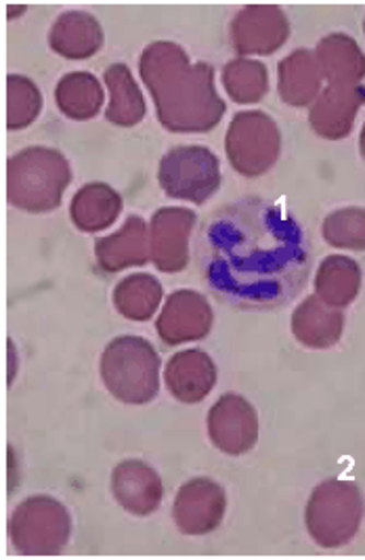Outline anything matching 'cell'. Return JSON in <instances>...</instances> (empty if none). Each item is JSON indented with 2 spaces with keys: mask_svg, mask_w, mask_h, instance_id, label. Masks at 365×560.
<instances>
[{
  "mask_svg": "<svg viewBox=\"0 0 365 560\" xmlns=\"http://www.w3.org/2000/svg\"><path fill=\"white\" fill-rule=\"evenodd\" d=\"M198 273L237 308H275L301 294L311 273V244L284 208L261 198L219 206L196 235Z\"/></svg>",
  "mask_w": 365,
  "mask_h": 560,
  "instance_id": "6da1fadb",
  "label": "cell"
},
{
  "mask_svg": "<svg viewBox=\"0 0 365 560\" xmlns=\"http://www.w3.org/2000/svg\"><path fill=\"white\" fill-rule=\"evenodd\" d=\"M139 72L150 86L164 127L193 132L214 127L225 103L214 91L209 63H189L187 52L175 43H154L139 59Z\"/></svg>",
  "mask_w": 365,
  "mask_h": 560,
  "instance_id": "7a4b0ae2",
  "label": "cell"
},
{
  "mask_svg": "<svg viewBox=\"0 0 365 560\" xmlns=\"http://www.w3.org/2000/svg\"><path fill=\"white\" fill-rule=\"evenodd\" d=\"M70 183V166L57 152L34 148L9 160V200L24 210H51Z\"/></svg>",
  "mask_w": 365,
  "mask_h": 560,
  "instance_id": "3957f363",
  "label": "cell"
},
{
  "mask_svg": "<svg viewBox=\"0 0 365 560\" xmlns=\"http://www.w3.org/2000/svg\"><path fill=\"white\" fill-rule=\"evenodd\" d=\"M160 359L143 338H118L109 342L102 359V376L109 393L127 404L152 401L157 393Z\"/></svg>",
  "mask_w": 365,
  "mask_h": 560,
  "instance_id": "277c9868",
  "label": "cell"
},
{
  "mask_svg": "<svg viewBox=\"0 0 365 560\" xmlns=\"http://www.w3.org/2000/svg\"><path fill=\"white\" fill-rule=\"evenodd\" d=\"M364 516L360 489L344 481L319 485L307 506V527L323 548H337L351 541Z\"/></svg>",
  "mask_w": 365,
  "mask_h": 560,
  "instance_id": "5b68a950",
  "label": "cell"
},
{
  "mask_svg": "<svg viewBox=\"0 0 365 560\" xmlns=\"http://www.w3.org/2000/svg\"><path fill=\"white\" fill-rule=\"evenodd\" d=\"M160 185L173 198L202 205L221 185L219 160L207 148H175L160 162Z\"/></svg>",
  "mask_w": 365,
  "mask_h": 560,
  "instance_id": "8992f818",
  "label": "cell"
},
{
  "mask_svg": "<svg viewBox=\"0 0 365 560\" xmlns=\"http://www.w3.org/2000/svg\"><path fill=\"white\" fill-rule=\"evenodd\" d=\"M282 135L278 125L262 112L237 114L227 132V155L246 177L267 173L280 158Z\"/></svg>",
  "mask_w": 365,
  "mask_h": 560,
  "instance_id": "52a82bcc",
  "label": "cell"
},
{
  "mask_svg": "<svg viewBox=\"0 0 365 560\" xmlns=\"http://www.w3.org/2000/svg\"><path fill=\"white\" fill-rule=\"evenodd\" d=\"M290 36L286 13L275 4H250L235 15L232 43L239 55H271Z\"/></svg>",
  "mask_w": 365,
  "mask_h": 560,
  "instance_id": "ba28073f",
  "label": "cell"
},
{
  "mask_svg": "<svg viewBox=\"0 0 365 560\" xmlns=\"http://www.w3.org/2000/svg\"><path fill=\"white\" fill-rule=\"evenodd\" d=\"M210 436L225 454H244L255 447L259 420L255 408L237 395H225L210 409Z\"/></svg>",
  "mask_w": 365,
  "mask_h": 560,
  "instance_id": "9c48e42d",
  "label": "cell"
},
{
  "mask_svg": "<svg viewBox=\"0 0 365 560\" xmlns=\"http://www.w3.org/2000/svg\"><path fill=\"white\" fill-rule=\"evenodd\" d=\"M210 324H212V311L209 303L191 290H179L164 306L157 319V331L164 342L179 345L185 340H196L207 336Z\"/></svg>",
  "mask_w": 365,
  "mask_h": 560,
  "instance_id": "30bf717a",
  "label": "cell"
},
{
  "mask_svg": "<svg viewBox=\"0 0 365 560\" xmlns=\"http://www.w3.org/2000/svg\"><path fill=\"white\" fill-rule=\"evenodd\" d=\"M362 105H365L364 86H328L315 100L309 122L323 139L339 141L351 132Z\"/></svg>",
  "mask_w": 365,
  "mask_h": 560,
  "instance_id": "8fae6325",
  "label": "cell"
},
{
  "mask_svg": "<svg viewBox=\"0 0 365 560\" xmlns=\"http://www.w3.org/2000/svg\"><path fill=\"white\" fill-rule=\"evenodd\" d=\"M196 223L191 210L162 208L152 221V258L162 271H179L187 265V237Z\"/></svg>",
  "mask_w": 365,
  "mask_h": 560,
  "instance_id": "7c38bea8",
  "label": "cell"
},
{
  "mask_svg": "<svg viewBox=\"0 0 365 560\" xmlns=\"http://www.w3.org/2000/svg\"><path fill=\"white\" fill-rule=\"evenodd\" d=\"M315 57L330 86H357L365 78V55L346 34H328L319 40Z\"/></svg>",
  "mask_w": 365,
  "mask_h": 560,
  "instance_id": "4fadbf2b",
  "label": "cell"
},
{
  "mask_svg": "<svg viewBox=\"0 0 365 560\" xmlns=\"http://www.w3.org/2000/svg\"><path fill=\"white\" fill-rule=\"evenodd\" d=\"M52 51L68 59L93 57L104 45L102 24L82 11H70L55 20L49 32Z\"/></svg>",
  "mask_w": 365,
  "mask_h": 560,
  "instance_id": "5bb4252c",
  "label": "cell"
},
{
  "mask_svg": "<svg viewBox=\"0 0 365 560\" xmlns=\"http://www.w3.org/2000/svg\"><path fill=\"white\" fill-rule=\"evenodd\" d=\"M344 317L337 306L323 303L317 296H309L296 306L292 315V331L296 340L311 349L334 347L342 336Z\"/></svg>",
  "mask_w": 365,
  "mask_h": 560,
  "instance_id": "9a60e30c",
  "label": "cell"
},
{
  "mask_svg": "<svg viewBox=\"0 0 365 560\" xmlns=\"http://www.w3.org/2000/svg\"><path fill=\"white\" fill-rule=\"evenodd\" d=\"M278 78H280V84H278L280 97L292 107H303L314 103L321 91V80H323L315 51L309 49H298L290 52L286 59H282L278 66Z\"/></svg>",
  "mask_w": 365,
  "mask_h": 560,
  "instance_id": "2e32d148",
  "label": "cell"
},
{
  "mask_svg": "<svg viewBox=\"0 0 365 560\" xmlns=\"http://www.w3.org/2000/svg\"><path fill=\"white\" fill-rule=\"evenodd\" d=\"M216 370L207 353L185 351L173 357L166 368V384L170 393L185 404L204 399L214 384Z\"/></svg>",
  "mask_w": 365,
  "mask_h": 560,
  "instance_id": "e0dca14e",
  "label": "cell"
},
{
  "mask_svg": "<svg viewBox=\"0 0 365 560\" xmlns=\"http://www.w3.org/2000/svg\"><path fill=\"white\" fill-rule=\"evenodd\" d=\"M362 288V269L349 256H328L317 271V299L330 306L351 305Z\"/></svg>",
  "mask_w": 365,
  "mask_h": 560,
  "instance_id": "ac0fdd59",
  "label": "cell"
},
{
  "mask_svg": "<svg viewBox=\"0 0 365 560\" xmlns=\"http://www.w3.org/2000/svg\"><path fill=\"white\" fill-rule=\"evenodd\" d=\"M97 258L105 271H120L129 265L145 262L148 253L143 219L131 217L120 233L97 242Z\"/></svg>",
  "mask_w": 365,
  "mask_h": 560,
  "instance_id": "d6986e66",
  "label": "cell"
},
{
  "mask_svg": "<svg viewBox=\"0 0 365 560\" xmlns=\"http://www.w3.org/2000/svg\"><path fill=\"white\" fill-rule=\"evenodd\" d=\"M105 82L111 93V102L107 107V120L114 125L131 127L137 125L145 114V103L141 91L125 63H114L105 70Z\"/></svg>",
  "mask_w": 365,
  "mask_h": 560,
  "instance_id": "ffe728a7",
  "label": "cell"
},
{
  "mask_svg": "<svg viewBox=\"0 0 365 560\" xmlns=\"http://www.w3.org/2000/svg\"><path fill=\"white\" fill-rule=\"evenodd\" d=\"M57 105L61 112L70 118L86 120L93 118L102 103H104V91L99 86V80L89 72H72L61 78L55 91Z\"/></svg>",
  "mask_w": 365,
  "mask_h": 560,
  "instance_id": "44dd1931",
  "label": "cell"
},
{
  "mask_svg": "<svg viewBox=\"0 0 365 560\" xmlns=\"http://www.w3.org/2000/svg\"><path fill=\"white\" fill-rule=\"evenodd\" d=\"M122 202L107 185H86L72 202V219L80 230L97 231L107 228L120 212Z\"/></svg>",
  "mask_w": 365,
  "mask_h": 560,
  "instance_id": "7402d4cb",
  "label": "cell"
},
{
  "mask_svg": "<svg viewBox=\"0 0 365 560\" xmlns=\"http://www.w3.org/2000/svg\"><path fill=\"white\" fill-rule=\"evenodd\" d=\"M223 84L234 102L257 103L269 91V74L261 61L234 59L223 68Z\"/></svg>",
  "mask_w": 365,
  "mask_h": 560,
  "instance_id": "603a6c76",
  "label": "cell"
},
{
  "mask_svg": "<svg viewBox=\"0 0 365 560\" xmlns=\"http://www.w3.org/2000/svg\"><path fill=\"white\" fill-rule=\"evenodd\" d=\"M160 283L152 276H132L122 281L114 292V305L129 319H150L160 303Z\"/></svg>",
  "mask_w": 365,
  "mask_h": 560,
  "instance_id": "cb8c5ba5",
  "label": "cell"
},
{
  "mask_svg": "<svg viewBox=\"0 0 365 560\" xmlns=\"http://www.w3.org/2000/svg\"><path fill=\"white\" fill-rule=\"evenodd\" d=\"M323 237L334 248L365 250L364 208H342L323 221Z\"/></svg>",
  "mask_w": 365,
  "mask_h": 560,
  "instance_id": "d4e9b609",
  "label": "cell"
},
{
  "mask_svg": "<svg viewBox=\"0 0 365 560\" xmlns=\"http://www.w3.org/2000/svg\"><path fill=\"white\" fill-rule=\"evenodd\" d=\"M40 109V93L34 82L24 77H9V128L30 125Z\"/></svg>",
  "mask_w": 365,
  "mask_h": 560,
  "instance_id": "484cf974",
  "label": "cell"
},
{
  "mask_svg": "<svg viewBox=\"0 0 365 560\" xmlns=\"http://www.w3.org/2000/svg\"><path fill=\"white\" fill-rule=\"evenodd\" d=\"M360 148H362V155H364L365 160V125L364 130H362V137H360Z\"/></svg>",
  "mask_w": 365,
  "mask_h": 560,
  "instance_id": "4316f807",
  "label": "cell"
},
{
  "mask_svg": "<svg viewBox=\"0 0 365 560\" xmlns=\"http://www.w3.org/2000/svg\"><path fill=\"white\" fill-rule=\"evenodd\" d=\"M364 32H365V22H364Z\"/></svg>",
  "mask_w": 365,
  "mask_h": 560,
  "instance_id": "83f0119b",
  "label": "cell"
}]
</instances>
